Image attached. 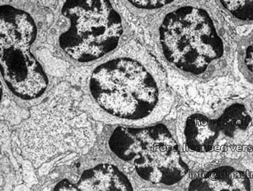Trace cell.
Here are the masks:
<instances>
[{
  "mask_svg": "<svg viewBox=\"0 0 253 191\" xmlns=\"http://www.w3.org/2000/svg\"><path fill=\"white\" fill-rule=\"evenodd\" d=\"M49 26L45 10L32 1L1 2V89L23 108L40 102L55 87L36 55Z\"/></svg>",
  "mask_w": 253,
  "mask_h": 191,
  "instance_id": "5",
  "label": "cell"
},
{
  "mask_svg": "<svg viewBox=\"0 0 253 191\" xmlns=\"http://www.w3.org/2000/svg\"><path fill=\"white\" fill-rule=\"evenodd\" d=\"M96 144L126 173L135 191H185L192 166L174 121L102 125Z\"/></svg>",
  "mask_w": 253,
  "mask_h": 191,
  "instance_id": "3",
  "label": "cell"
},
{
  "mask_svg": "<svg viewBox=\"0 0 253 191\" xmlns=\"http://www.w3.org/2000/svg\"><path fill=\"white\" fill-rule=\"evenodd\" d=\"M142 24L161 59L185 78L208 82L232 70L233 32L214 1L178 0Z\"/></svg>",
  "mask_w": 253,
  "mask_h": 191,
  "instance_id": "2",
  "label": "cell"
},
{
  "mask_svg": "<svg viewBox=\"0 0 253 191\" xmlns=\"http://www.w3.org/2000/svg\"><path fill=\"white\" fill-rule=\"evenodd\" d=\"M214 2L236 25L253 24V0H214Z\"/></svg>",
  "mask_w": 253,
  "mask_h": 191,
  "instance_id": "10",
  "label": "cell"
},
{
  "mask_svg": "<svg viewBox=\"0 0 253 191\" xmlns=\"http://www.w3.org/2000/svg\"><path fill=\"white\" fill-rule=\"evenodd\" d=\"M174 124L191 162L224 157L253 143V96L221 101L209 110L182 109Z\"/></svg>",
  "mask_w": 253,
  "mask_h": 191,
  "instance_id": "7",
  "label": "cell"
},
{
  "mask_svg": "<svg viewBox=\"0 0 253 191\" xmlns=\"http://www.w3.org/2000/svg\"><path fill=\"white\" fill-rule=\"evenodd\" d=\"M236 58L241 74L253 85V30L237 43Z\"/></svg>",
  "mask_w": 253,
  "mask_h": 191,
  "instance_id": "12",
  "label": "cell"
},
{
  "mask_svg": "<svg viewBox=\"0 0 253 191\" xmlns=\"http://www.w3.org/2000/svg\"><path fill=\"white\" fill-rule=\"evenodd\" d=\"M133 36L115 0H59L47 42L59 58L81 68L107 57Z\"/></svg>",
  "mask_w": 253,
  "mask_h": 191,
  "instance_id": "6",
  "label": "cell"
},
{
  "mask_svg": "<svg viewBox=\"0 0 253 191\" xmlns=\"http://www.w3.org/2000/svg\"><path fill=\"white\" fill-rule=\"evenodd\" d=\"M77 69L81 105L102 125H151L165 120L175 102L163 66L135 36L107 57Z\"/></svg>",
  "mask_w": 253,
  "mask_h": 191,
  "instance_id": "1",
  "label": "cell"
},
{
  "mask_svg": "<svg viewBox=\"0 0 253 191\" xmlns=\"http://www.w3.org/2000/svg\"><path fill=\"white\" fill-rule=\"evenodd\" d=\"M28 109L14 133L20 154L35 169L75 161L95 145L99 123L83 108L75 87L55 86Z\"/></svg>",
  "mask_w": 253,
  "mask_h": 191,
  "instance_id": "4",
  "label": "cell"
},
{
  "mask_svg": "<svg viewBox=\"0 0 253 191\" xmlns=\"http://www.w3.org/2000/svg\"><path fill=\"white\" fill-rule=\"evenodd\" d=\"M178 0H120L134 17L143 20L178 2Z\"/></svg>",
  "mask_w": 253,
  "mask_h": 191,
  "instance_id": "11",
  "label": "cell"
},
{
  "mask_svg": "<svg viewBox=\"0 0 253 191\" xmlns=\"http://www.w3.org/2000/svg\"><path fill=\"white\" fill-rule=\"evenodd\" d=\"M191 166L185 191H253V180L238 158L221 157Z\"/></svg>",
  "mask_w": 253,
  "mask_h": 191,
  "instance_id": "9",
  "label": "cell"
},
{
  "mask_svg": "<svg viewBox=\"0 0 253 191\" xmlns=\"http://www.w3.org/2000/svg\"><path fill=\"white\" fill-rule=\"evenodd\" d=\"M73 163L66 166L65 177L76 184L77 191H135L126 173L96 143Z\"/></svg>",
  "mask_w": 253,
  "mask_h": 191,
  "instance_id": "8",
  "label": "cell"
}]
</instances>
